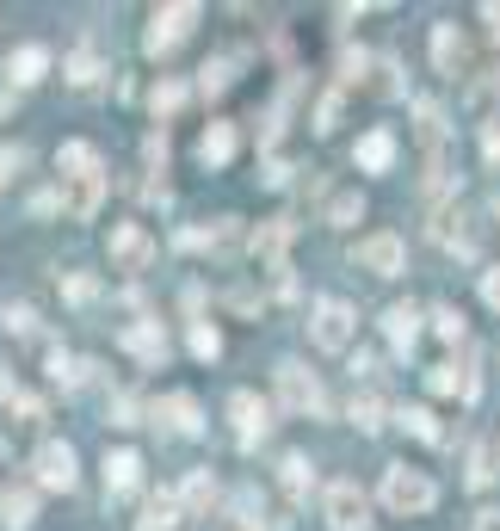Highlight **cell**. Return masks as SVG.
Instances as JSON below:
<instances>
[{
  "label": "cell",
  "instance_id": "6da1fadb",
  "mask_svg": "<svg viewBox=\"0 0 500 531\" xmlns=\"http://www.w3.org/2000/svg\"><path fill=\"white\" fill-rule=\"evenodd\" d=\"M383 507H389V513H402V519H420V513H433V507H439V482L426 476V470L389 464V470H383Z\"/></svg>",
  "mask_w": 500,
  "mask_h": 531
},
{
  "label": "cell",
  "instance_id": "7a4b0ae2",
  "mask_svg": "<svg viewBox=\"0 0 500 531\" xmlns=\"http://www.w3.org/2000/svg\"><path fill=\"white\" fill-rule=\"evenodd\" d=\"M352 334H359V315H352V303L321 297V303L309 309V340H315V352H346Z\"/></svg>",
  "mask_w": 500,
  "mask_h": 531
},
{
  "label": "cell",
  "instance_id": "3957f363",
  "mask_svg": "<svg viewBox=\"0 0 500 531\" xmlns=\"http://www.w3.org/2000/svg\"><path fill=\"white\" fill-rule=\"evenodd\" d=\"M321 519H328L334 531H365L371 525V501L359 482H328V494H321Z\"/></svg>",
  "mask_w": 500,
  "mask_h": 531
},
{
  "label": "cell",
  "instance_id": "277c9868",
  "mask_svg": "<svg viewBox=\"0 0 500 531\" xmlns=\"http://www.w3.org/2000/svg\"><path fill=\"white\" fill-rule=\"evenodd\" d=\"M105 254H112V272H149L155 235L142 229V223H112V235H105Z\"/></svg>",
  "mask_w": 500,
  "mask_h": 531
},
{
  "label": "cell",
  "instance_id": "5b68a950",
  "mask_svg": "<svg viewBox=\"0 0 500 531\" xmlns=\"http://www.w3.org/2000/svg\"><path fill=\"white\" fill-rule=\"evenodd\" d=\"M272 377H278V396H284V408H291V414H328V396H321V377H315V371H303L297 359H284Z\"/></svg>",
  "mask_w": 500,
  "mask_h": 531
},
{
  "label": "cell",
  "instance_id": "8992f818",
  "mask_svg": "<svg viewBox=\"0 0 500 531\" xmlns=\"http://www.w3.org/2000/svg\"><path fill=\"white\" fill-rule=\"evenodd\" d=\"M192 19H198L192 0H173V7H161V13L149 19V31H142V50H149V56H167V50L192 31Z\"/></svg>",
  "mask_w": 500,
  "mask_h": 531
},
{
  "label": "cell",
  "instance_id": "52a82bcc",
  "mask_svg": "<svg viewBox=\"0 0 500 531\" xmlns=\"http://www.w3.org/2000/svg\"><path fill=\"white\" fill-rule=\"evenodd\" d=\"M352 260H359L365 272H377V278H396V272H402V260H408V247H402V235L377 229V235H365L359 247H352Z\"/></svg>",
  "mask_w": 500,
  "mask_h": 531
},
{
  "label": "cell",
  "instance_id": "ba28073f",
  "mask_svg": "<svg viewBox=\"0 0 500 531\" xmlns=\"http://www.w3.org/2000/svg\"><path fill=\"white\" fill-rule=\"evenodd\" d=\"M31 470H38V488H75V445L62 439H44L38 451H31Z\"/></svg>",
  "mask_w": 500,
  "mask_h": 531
},
{
  "label": "cell",
  "instance_id": "9c48e42d",
  "mask_svg": "<svg viewBox=\"0 0 500 531\" xmlns=\"http://www.w3.org/2000/svg\"><path fill=\"white\" fill-rule=\"evenodd\" d=\"M229 414H235V439H241V445H260L266 427H272V420H266V402L254 396V389H235V396H229Z\"/></svg>",
  "mask_w": 500,
  "mask_h": 531
},
{
  "label": "cell",
  "instance_id": "30bf717a",
  "mask_svg": "<svg viewBox=\"0 0 500 531\" xmlns=\"http://www.w3.org/2000/svg\"><path fill=\"white\" fill-rule=\"evenodd\" d=\"M433 235H439V247H451V254H463V260L476 254V229H470V210H463V204L439 210V223H433Z\"/></svg>",
  "mask_w": 500,
  "mask_h": 531
},
{
  "label": "cell",
  "instance_id": "8fae6325",
  "mask_svg": "<svg viewBox=\"0 0 500 531\" xmlns=\"http://www.w3.org/2000/svg\"><path fill=\"white\" fill-rule=\"evenodd\" d=\"M433 62H439V75H451V81L470 68V44H463L457 25H433Z\"/></svg>",
  "mask_w": 500,
  "mask_h": 531
},
{
  "label": "cell",
  "instance_id": "7c38bea8",
  "mask_svg": "<svg viewBox=\"0 0 500 531\" xmlns=\"http://www.w3.org/2000/svg\"><path fill=\"white\" fill-rule=\"evenodd\" d=\"M291 235H297V223H291V217H272V223H260V235H254V254L266 260V272H284V247H291Z\"/></svg>",
  "mask_w": 500,
  "mask_h": 531
},
{
  "label": "cell",
  "instance_id": "4fadbf2b",
  "mask_svg": "<svg viewBox=\"0 0 500 531\" xmlns=\"http://www.w3.org/2000/svg\"><path fill=\"white\" fill-rule=\"evenodd\" d=\"M198 161H204V167H229V161H235V124H229V118H210V124H204Z\"/></svg>",
  "mask_w": 500,
  "mask_h": 531
},
{
  "label": "cell",
  "instance_id": "5bb4252c",
  "mask_svg": "<svg viewBox=\"0 0 500 531\" xmlns=\"http://www.w3.org/2000/svg\"><path fill=\"white\" fill-rule=\"evenodd\" d=\"M155 420H167V433H186V439L204 427V420H198V402L186 396V389H173V396H161V402H155Z\"/></svg>",
  "mask_w": 500,
  "mask_h": 531
},
{
  "label": "cell",
  "instance_id": "9a60e30c",
  "mask_svg": "<svg viewBox=\"0 0 500 531\" xmlns=\"http://www.w3.org/2000/svg\"><path fill=\"white\" fill-rule=\"evenodd\" d=\"M383 334H389V346H396V352H414V340H420V309L414 303H389L383 309Z\"/></svg>",
  "mask_w": 500,
  "mask_h": 531
},
{
  "label": "cell",
  "instance_id": "2e32d148",
  "mask_svg": "<svg viewBox=\"0 0 500 531\" xmlns=\"http://www.w3.org/2000/svg\"><path fill=\"white\" fill-rule=\"evenodd\" d=\"M124 352H136L142 365H161V359H167V334H161V322H130V328H124Z\"/></svg>",
  "mask_w": 500,
  "mask_h": 531
},
{
  "label": "cell",
  "instance_id": "e0dca14e",
  "mask_svg": "<svg viewBox=\"0 0 500 531\" xmlns=\"http://www.w3.org/2000/svg\"><path fill=\"white\" fill-rule=\"evenodd\" d=\"M44 68H50V50L44 44H25L7 56V87H31V81H44Z\"/></svg>",
  "mask_w": 500,
  "mask_h": 531
},
{
  "label": "cell",
  "instance_id": "ac0fdd59",
  "mask_svg": "<svg viewBox=\"0 0 500 531\" xmlns=\"http://www.w3.org/2000/svg\"><path fill=\"white\" fill-rule=\"evenodd\" d=\"M359 167L365 173H389V167H396V136H389V130H365L359 136Z\"/></svg>",
  "mask_w": 500,
  "mask_h": 531
},
{
  "label": "cell",
  "instance_id": "d6986e66",
  "mask_svg": "<svg viewBox=\"0 0 500 531\" xmlns=\"http://www.w3.org/2000/svg\"><path fill=\"white\" fill-rule=\"evenodd\" d=\"M99 198H105V173H87V180H68V217H75V223H87L93 210H99Z\"/></svg>",
  "mask_w": 500,
  "mask_h": 531
},
{
  "label": "cell",
  "instance_id": "ffe728a7",
  "mask_svg": "<svg viewBox=\"0 0 500 531\" xmlns=\"http://www.w3.org/2000/svg\"><path fill=\"white\" fill-rule=\"evenodd\" d=\"M142 482V457L136 451H112L105 457V494H130Z\"/></svg>",
  "mask_w": 500,
  "mask_h": 531
},
{
  "label": "cell",
  "instance_id": "44dd1931",
  "mask_svg": "<svg viewBox=\"0 0 500 531\" xmlns=\"http://www.w3.org/2000/svg\"><path fill=\"white\" fill-rule=\"evenodd\" d=\"M31 519H38V494H31V488H7V494H0V525H7V531H25Z\"/></svg>",
  "mask_w": 500,
  "mask_h": 531
},
{
  "label": "cell",
  "instance_id": "7402d4cb",
  "mask_svg": "<svg viewBox=\"0 0 500 531\" xmlns=\"http://www.w3.org/2000/svg\"><path fill=\"white\" fill-rule=\"evenodd\" d=\"M278 482H284V494H291V501H303V494L315 488V470H309V457H303V451H291V457L278 464Z\"/></svg>",
  "mask_w": 500,
  "mask_h": 531
},
{
  "label": "cell",
  "instance_id": "603a6c76",
  "mask_svg": "<svg viewBox=\"0 0 500 531\" xmlns=\"http://www.w3.org/2000/svg\"><path fill=\"white\" fill-rule=\"evenodd\" d=\"M56 167H62V180H87V173H99V155H93L87 143H62Z\"/></svg>",
  "mask_w": 500,
  "mask_h": 531
},
{
  "label": "cell",
  "instance_id": "cb8c5ba5",
  "mask_svg": "<svg viewBox=\"0 0 500 531\" xmlns=\"http://www.w3.org/2000/svg\"><path fill=\"white\" fill-rule=\"evenodd\" d=\"M173 525H180V494H155L142 507V531H173Z\"/></svg>",
  "mask_w": 500,
  "mask_h": 531
},
{
  "label": "cell",
  "instance_id": "d4e9b609",
  "mask_svg": "<svg viewBox=\"0 0 500 531\" xmlns=\"http://www.w3.org/2000/svg\"><path fill=\"white\" fill-rule=\"evenodd\" d=\"M426 389H433V396H457V389L476 396V377H463L457 365H433V371H426Z\"/></svg>",
  "mask_w": 500,
  "mask_h": 531
},
{
  "label": "cell",
  "instance_id": "484cf974",
  "mask_svg": "<svg viewBox=\"0 0 500 531\" xmlns=\"http://www.w3.org/2000/svg\"><path fill=\"white\" fill-rule=\"evenodd\" d=\"M180 501H186L192 513H204L210 501H217V482H210V470H192V476L180 482Z\"/></svg>",
  "mask_w": 500,
  "mask_h": 531
},
{
  "label": "cell",
  "instance_id": "4316f807",
  "mask_svg": "<svg viewBox=\"0 0 500 531\" xmlns=\"http://www.w3.org/2000/svg\"><path fill=\"white\" fill-rule=\"evenodd\" d=\"M359 217H365V198H359V192H334V198H328V223H334V229H352Z\"/></svg>",
  "mask_w": 500,
  "mask_h": 531
},
{
  "label": "cell",
  "instance_id": "83f0119b",
  "mask_svg": "<svg viewBox=\"0 0 500 531\" xmlns=\"http://www.w3.org/2000/svg\"><path fill=\"white\" fill-rule=\"evenodd\" d=\"M470 112H476V118H494V112H500V75H482V81L470 87Z\"/></svg>",
  "mask_w": 500,
  "mask_h": 531
},
{
  "label": "cell",
  "instance_id": "f1b7e54d",
  "mask_svg": "<svg viewBox=\"0 0 500 531\" xmlns=\"http://www.w3.org/2000/svg\"><path fill=\"white\" fill-rule=\"evenodd\" d=\"M396 420H402V427H408L414 439H426V445H439V420H433V408H402Z\"/></svg>",
  "mask_w": 500,
  "mask_h": 531
},
{
  "label": "cell",
  "instance_id": "f546056e",
  "mask_svg": "<svg viewBox=\"0 0 500 531\" xmlns=\"http://www.w3.org/2000/svg\"><path fill=\"white\" fill-rule=\"evenodd\" d=\"M68 81H75V87H93V81H99V56H93L87 44L68 56Z\"/></svg>",
  "mask_w": 500,
  "mask_h": 531
},
{
  "label": "cell",
  "instance_id": "4dcf8cb0",
  "mask_svg": "<svg viewBox=\"0 0 500 531\" xmlns=\"http://www.w3.org/2000/svg\"><path fill=\"white\" fill-rule=\"evenodd\" d=\"M81 371H87V365H75V359H68L62 346H50V377H56L62 389H75V383H81Z\"/></svg>",
  "mask_w": 500,
  "mask_h": 531
},
{
  "label": "cell",
  "instance_id": "1f68e13d",
  "mask_svg": "<svg viewBox=\"0 0 500 531\" xmlns=\"http://www.w3.org/2000/svg\"><path fill=\"white\" fill-rule=\"evenodd\" d=\"M433 334H439V340H451V346L463 340V315H457L451 303H439V309H433Z\"/></svg>",
  "mask_w": 500,
  "mask_h": 531
},
{
  "label": "cell",
  "instance_id": "d6a6232c",
  "mask_svg": "<svg viewBox=\"0 0 500 531\" xmlns=\"http://www.w3.org/2000/svg\"><path fill=\"white\" fill-rule=\"evenodd\" d=\"M62 297H68V303H81V309H87V303L99 297V285H93V278H87V272H68V278H62Z\"/></svg>",
  "mask_w": 500,
  "mask_h": 531
},
{
  "label": "cell",
  "instance_id": "836d02e7",
  "mask_svg": "<svg viewBox=\"0 0 500 531\" xmlns=\"http://www.w3.org/2000/svg\"><path fill=\"white\" fill-rule=\"evenodd\" d=\"M377 414H383V402L371 396V389H365V396H352V420H359V427H365V433H377V427H383V420H377Z\"/></svg>",
  "mask_w": 500,
  "mask_h": 531
},
{
  "label": "cell",
  "instance_id": "e575fe53",
  "mask_svg": "<svg viewBox=\"0 0 500 531\" xmlns=\"http://www.w3.org/2000/svg\"><path fill=\"white\" fill-rule=\"evenodd\" d=\"M463 482H470V488H488V482H494V457H488V445L470 451V476H463Z\"/></svg>",
  "mask_w": 500,
  "mask_h": 531
},
{
  "label": "cell",
  "instance_id": "d590c367",
  "mask_svg": "<svg viewBox=\"0 0 500 531\" xmlns=\"http://www.w3.org/2000/svg\"><path fill=\"white\" fill-rule=\"evenodd\" d=\"M192 352H198V359H217V352H223V334L198 322V328H192Z\"/></svg>",
  "mask_w": 500,
  "mask_h": 531
},
{
  "label": "cell",
  "instance_id": "8d00e7d4",
  "mask_svg": "<svg viewBox=\"0 0 500 531\" xmlns=\"http://www.w3.org/2000/svg\"><path fill=\"white\" fill-rule=\"evenodd\" d=\"M334 124H340V93H328V99H321V105H315V130H321V136H328Z\"/></svg>",
  "mask_w": 500,
  "mask_h": 531
},
{
  "label": "cell",
  "instance_id": "74e56055",
  "mask_svg": "<svg viewBox=\"0 0 500 531\" xmlns=\"http://www.w3.org/2000/svg\"><path fill=\"white\" fill-rule=\"evenodd\" d=\"M180 99H186V87H180V81H161V87H155V112H173Z\"/></svg>",
  "mask_w": 500,
  "mask_h": 531
},
{
  "label": "cell",
  "instance_id": "f35d334b",
  "mask_svg": "<svg viewBox=\"0 0 500 531\" xmlns=\"http://www.w3.org/2000/svg\"><path fill=\"white\" fill-rule=\"evenodd\" d=\"M31 322H38V315H31V303H7V328H13V334H31Z\"/></svg>",
  "mask_w": 500,
  "mask_h": 531
},
{
  "label": "cell",
  "instance_id": "ab89813d",
  "mask_svg": "<svg viewBox=\"0 0 500 531\" xmlns=\"http://www.w3.org/2000/svg\"><path fill=\"white\" fill-rule=\"evenodd\" d=\"M482 303L500 315V266H488V272H482Z\"/></svg>",
  "mask_w": 500,
  "mask_h": 531
},
{
  "label": "cell",
  "instance_id": "60d3db41",
  "mask_svg": "<svg viewBox=\"0 0 500 531\" xmlns=\"http://www.w3.org/2000/svg\"><path fill=\"white\" fill-rule=\"evenodd\" d=\"M229 87V62H210L204 68V93H223Z\"/></svg>",
  "mask_w": 500,
  "mask_h": 531
},
{
  "label": "cell",
  "instance_id": "b9f144b4",
  "mask_svg": "<svg viewBox=\"0 0 500 531\" xmlns=\"http://www.w3.org/2000/svg\"><path fill=\"white\" fill-rule=\"evenodd\" d=\"M482 155L500 167V124H488V130H482Z\"/></svg>",
  "mask_w": 500,
  "mask_h": 531
},
{
  "label": "cell",
  "instance_id": "7bdbcfd3",
  "mask_svg": "<svg viewBox=\"0 0 500 531\" xmlns=\"http://www.w3.org/2000/svg\"><path fill=\"white\" fill-rule=\"evenodd\" d=\"M470 531H500V507H482V513L470 519Z\"/></svg>",
  "mask_w": 500,
  "mask_h": 531
},
{
  "label": "cell",
  "instance_id": "ee69618b",
  "mask_svg": "<svg viewBox=\"0 0 500 531\" xmlns=\"http://www.w3.org/2000/svg\"><path fill=\"white\" fill-rule=\"evenodd\" d=\"M482 25H488V38L500 44V0H488V7H482Z\"/></svg>",
  "mask_w": 500,
  "mask_h": 531
},
{
  "label": "cell",
  "instance_id": "f6af8a7d",
  "mask_svg": "<svg viewBox=\"0 0 500 531\" xmlns=\"http://www.w3.org/2000/svg\"><path fill=\"white\" fill-rule=\"evenodd\" d=\"M19 161H25V155H19V149H0V186H7V173H13V167H19Z\"/></svg>",
  "mask_w": 500,
  "mask_h": 531
},
{
  "label": "cell",
  "instance_id": "bcb514c9",
  "mask_svg": "<svg viewBox=\"0 0 500 531\" xmlns=\"http://www.w3.org/2000/svg\"><path fill=\"white\" fill-rule=\"evenodd\" d=\"M229 531H260V525H241V519H235V525H229Z\"/></svg>",
  "mask_w": 500,
  "mask_h": 531
},
{
  "label": "cell",
  "instance_id": "7dc6e473",
  "mask_svg": "<svg viewBox=\"0 0 500 531\" xmlns=\"http://www.w3.org/2000/svg\"><path fill=\"white\" fill-rule=\"evenodd\" d=\"M488 210H494V217H500V198H494V204H488Z\"/></svg>",
  "mask_w": 500,
  "mask_h": 531
}]
</instances>
